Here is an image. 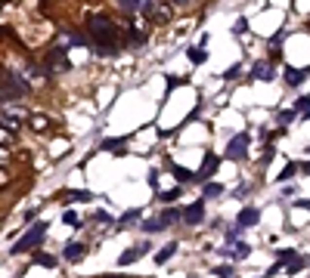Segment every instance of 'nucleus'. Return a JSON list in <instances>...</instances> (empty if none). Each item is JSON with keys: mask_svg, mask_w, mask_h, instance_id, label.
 <instances>
[{"mask_svg": "<svg viewBox=\"0 0 310 278\" xmlns=\"http://www.w3.org/2000/svg\"><path fill=\"white\" fill-rule=\"evenodd\" d=\"M292 173H295V164H286V167H282V173H279V180H282V182H286V180H289V176H292Z\"/></svg>", "mask_w": 310, "mask_h": 278, "instance_id": "obj_21", "label": "nucleus"}, {"mask_svg": "<svg viewBox=\"0 0 310 278\" xmlns=\"http://www.w3.org/2000/svg\"><path fill=\"white\" fill-rule=\"evenodd\" d=\"M62 220H65V223H69V226H74V223H78V216H74V213H72V210H69V213H65V216H62Z\"/></svg>", "mask_w": 310, "mask_h": 278, "instance_id": "obj_28", "label": "nucleus"}, {"mask_svg": "<svg viewBox=\"0 0 310 278\" xmlns=\"http://www.w3.org/2000/svg\"><path fill=\"white\" fill-rule=\"evenodd\" d=\"M298 108H310V96H301L298 99Z\"/></svg>", "mask_w": 310, "mask_h": 278, "instance_id": "obj_29", "label": "nucleus"}, {"mask_svg": "<svg viewBox=\"0 0 310 278\" xmlns=\"http://www.w3.org/2000/svg\"><path fill=\"white\" fill-rule=\"evenodd\" d=\"M233 31H236V34H242V31H248V22H245V19H239V22H236V28H233Z\"/></svg>", "mask_w": 310, "mask_h": 278, "instance_id": "obj_25", "label": "nucleus"}, {"mask_svg": "<svg viewBox=\"0 0 310 278\" xmlns=\"http://www.w3.org/2000/svg\"><path fill=\"white\" fill-rule=\"evenodd\" d=\"M3 127H6V130H16V121H13L10 114H3Z\"/></svg>", "mask_w": 310, "mask_h": 278, "instance_id": "obj_27", "label": "nucleus"}, {"mask_svg": "<svg viewBox=\"0 0 310 278\" xmlns=\"http://www.w3.org/2000/svg\"><path fill=\"white\" fill-rule=\"evenodd\" d=\"M174 250H177V244H164V247L155 254V263H158V266H162V263H167V260L174 257Z\"/></svg>", "mask_w": 310, "mask_h": 278, "instance_id": "obj_11", "label": "nucleus"}, {"mask_svg": "<svg viewBox=\"0 0 310 278\" xmlns=\"http://www.w3.org/2000/svg\"><path fill=\"white\" fill-rule=\"evenodd\" d=\"M87 28H90V37L99 44V53H103V56L112 53V49H115V37H118V28L112 25V19H106V16H90Z\"/></svg>", "mask_w": 310, "mask_h": 278, "instance_id": "obj_1", "label": "nucleus"}, {"mask_svg": "<svg viewBox=\"0 0 310 278\" xmlns=\"http://www.w3.org/2000/svg\"><path fill=\"white\" fill-rule=\"evenodd\" d=\"M143 254H146V244H143V247H130L128 254H121V260H118V263H121V266H130L133 260H140Z\"/></svg>", "mask_w": 310, "mask_h": 278, "instance_id": "obj_10", "label": "nucleus"}, {"mask_svg": "<svg viewBox=\"0 0 310 278\" xmlns=\"http://www.w3.org/2000/svg\"><path fill=\"white\" fill-rule=\"evenodd\" d=\"M44 235H47V223H37V226H31L28 235L25 238H19L13 244V254H25V250H31V247H37L40 241H44Z\"/></svg>", "mask_w": 310, "mask_h": 278, "instance_id": "obj_2", "label": "nucleus"}, {"mask_svg": "<svg viewBox=\"0 0 310 278\" xmlns=\"http://www.w3.org/2000/svg\"><path fill=\"white\" fill-rule=\"evenodd\" d=\"M257 216H261V213H257L255 207H245V210L239 213V226H242V229H245V226H255V223H257Z\"/></svg>", "mask_w": 310, "mask_h": 278, "instance_id": "obj_9", "label": "nucleus"}, {"mask_svg": "<svg viewBox=\"0 0 310 278\" xmlns=\"http://www.w3.org/2000/svg\"><path fill=\"white\" fill-rule=\"evenodd\" d=\"M248 250H251L248 244H236V250H230V254L236 257V260H245V257H248Z\"/></svg>", "mask_w": 310, "mask_h": 278, "instance_id": "obj_17", "label": "nucleus"}, {"mask_svg": "<svg viewBox=\"0 0 310 278\" xmlns=\"http://www.w3.org/2000/svg\"><path fill=\"white\" fill-rule=\"evenodd\" d=\"M158 220H162V226L167 229V223H177V220H180V213H177V210H164V213L158 216Z\"/></svg>", "mask_w": 310, "mask_h": 278, "instance_id": "obj_14", "label": "nucleus"}, {"mask_svg": "<svg viewBox=\"0 0 310 278\" xmlns=\"http://www.w3.org/2000/svg\"><path fill=\"white\" fill-rule=\"evenodd\" d=\"M189 59H192V62H196V65H202V62H205V49H202V47L189 49Z\"/></svg>", "mask_w": 310, "mask_h": 278, "instance_id": "obj_16", "label": "nucleus"}, {"mask_svg": "<svg viewBox=\"0 0 310 278\" xmlns=\"http://www.w3.org/2000/svg\"><path fill=\"white\" fill-rule=\"evenodd\" d=\"M137 216H140V210H128V213L121 216V223H133V220H137Z\"/></svg>", "mask_w": 310, "mask_h": 278, "instance_id": "obj_22", "label": "nucleus"}, {"mask_svg": "<svg viewBox=\"0 0 310 278\" xmlns=\"http://www.w3.org/2000/svg\"><path fill=\"white\" fill-rule=\"evenodd\" d=\"M143 229H146V232H158V229H164V226H162V220H146Z\"/></svg>", "mask_w": 310, "mask_h": 278, "instance_id": "obj_18", "label": "nucleus"}, {"mask_svg": "<svg viewBox=\"0 0 310 278\" xmlns=\"http://www.w3.org/2000/svg\"><path fill=\"white\" fill-rule=\"evenodd\" d=\"M177 195H180V189H171V192H164V195H162V201H177Z\"/></svg>", "mask_w": 310, "mask_h": 278, "instance_id": "obj_24", "label": "nucleus"}, {"mask_svg": "<svg viewBox=\"0 0 310 278\" xmlns=\"http://www.w3.org/2000/svg\"><path fill=\"white\" fill-rule=\"evenodd\" d=\"M50 71H53V74L69 71V59H65V49H53V53H50Z\"/></svg>", "mask_w": 310, "mask_h": 278, "instance_id": "obj_5", "label": "nucleus"}, {"mask_svg": "<svg viewBox=\"0 0 310 278\" xmlns=\"http://www.w3.org/2000/svg\"><path fill=\"white\" fill-rule=\"evenodd\" d=\"M109 278H124V275H109Z\"/></svg>", "mask_w": 310, "mask_h": 278, "instance_id": "obj_31", "label": "nucleus"}, {"mask_svg": "<svg viewBox=\"0 0 310 278\" xmlns=\"http://www.w3.org/2000/svg\"><path fill=\"white\" fill-rule=\"evenodd\" d=\"M35 263H40V266H56V260H53V257H47V254H37V257H35Z\"/></svg>", "mask_w": 310, "mask_h": 278, "instance_id": "obj_19", "label": "nucleus"}, {"mask_svg": "<svg viewBox=\"0 0 310 278\" xmlns=\"http://www.w3.org/2000/svg\"><path fill=\"white\" fill-rule=\"evenodd\" d=\"M84 254H87V247H84V244H78V241H72L69 247H65V260H69V263H81Z\"/></svg>", "mask_w": 310, "mask_h": 278, "instance_id": "obj_7", "label": "nucleus"}, {"mask_svg": "<svg viewBox=\"0 0 310 278\" xmlns=\"http://www.w3.org/2000/svg\"><path fill=\"white\" fill-rule=\"evenodd\" d=\"M214 195H220V185L208 182V185H205V198H214Z\"/></svg>", "mask_w": 310, "mask_h": 278, "instance_id": "obj_20", "label": "nucleus"}, {"mask_svg": "<svg viewBox=\"0 0 310 278\" xmlns=\"http://www.w3.org/2000/svg\"><path fill=\"white\" fill-rule=\"evenodd\" d=\"M245 148H248V133H239V136L227 146V158H233V161H242V158L248 155Z\"/></svg>", "mask_w": 310, "mask_h": 278, "instance_id": "obj_4", "label": "nucleus"}, {"mask_svg": "<svg viewBox=\"0 0 310 278\" xmlns=\"http://www.w3.org/2000/svg\"><path fill=\"white\" fill-rule=\"evenodd\" d=\"M279 260H282V263H286V260H292V263H295V260H298V257H295V254H292V250H282V254H279Z\"/></svg>", "mask_w": 310, "mask_h": 278, "instance_id": "obj_26", "label": "nucleus"}, {"mask_svg": "<svg viewBox=\"0 0 310 278\" xmlns=\"http://www.w3.org/2000/svg\"><path fill=\"white\" fill-rule=\"evenodd\" d=\"M217 170V158L214 155H205V164H202V176L205 173H214Z\"/></svg>", "mask_w": 310, "mask_h": 278, "instance_id": "obj_15", "label": "nucleus"}, {"mask_svg": "<svg viewBox=\"0 0 310 278\" xmlns=\"http://www.w3.org/2000/svg\"><path fill=\"white\" fill-rule=\"evenodd\" d=\"M286 81L292 83V87H298V83H301V81H304V74H301L298 68H286Z\"/></svg>", "mask_w": 310, "mask_h": 278, "instance_id": "obj_12", "label": "nucleus"}, {"mask_svg": "<svg viewBox=\"0 0 310 278\" xmlns=\"http://www.w3.org/2000/svg\"><path fill=\"white\" fill-rule=\"evenodd\" d=\"M72 198H74V201H90L93 195H90V192H72Z\"/></svg>", "mask_w": 310, "mask_h": 278, "instance_id": "obj_23", "label": "nucleus"}, {"mask_svg": "<svg viewBox=\"0 0 310 278\" xmlns=\"http://www.w3.org/2000/svg\"><path fill=\"white\" fill-rule=\"evenodd\" d=\"M217 275H220V278H230V269H227V266H220V269H217Z\"/></svg>", "mask_w": 310, "mask_h": 278, "instance_id": "obj_30", "label": "nucleus"}, {"mask_svg": "<svg viewBox=\"0 0 310 278\" xmlns=\"http://www.w3.org/2000/svg\"><path fill=\"white\" fill-rule=\"evenodd\" d=\"M183 220H186V223H192V226H196V223H202V220H205V204H202V201H196L192 207H186Z\"/></svg>", "mask_w": 310, "mask_h": 278, "instance_id": "obj_6", "label": "nucleus"}, {"mask_svg": "<svg viewBox=\"0 0 310 278\" xmlns=\"http://www.w3.org/2000/svg\"><path fill=\"white\" fill-rule=\"evenodd\" d=\"M25 93H28V87H25L13 71H6L3 74V102H16V99L25 96Z\"/></svg>", "mask_w": 310, "mask_h": 278, "instance_id": "obj_3", "label": "nucleus"}, {"mask_svg": "<svg viewBox=\"0 0 310 278\" xmlns=\"http://www.w3.org/2000/svg\"><path fill=\"white\" fill-rule=\"evenodd\" d=\"M251 78H257V81H270V78H273L270 62H255V68H251Z\"/></svg>", "mask_w": 310, "mask_h": 278, "instance_id": "obj_8", "label": "nucleus"}, {"mask_svg": "<svg viewBox=\"0 0 310 278\" xmlns=\"http://www.w3.org/2000/svg\"><path fill=\"white\" fill-rule=\"evenodd\" d=\"M174 176H177L180 182H192V180H196V173H192V170H183V167H174Z\"/></svg>", "mask_w": 310, "mask_h": 278, "instance_id": "obj_13", "label": "nucleus"}]
</instances>
